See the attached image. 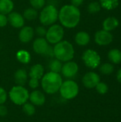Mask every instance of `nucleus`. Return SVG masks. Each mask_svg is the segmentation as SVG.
<instances>
[{
    "label": "nucleus",
    "instance_id": "f257e3e1",
    "mask_svg": "<svg viewBox=\"0 0 121 122\" xmlns=\"http://www.w3.org/2000/svg\"><path fill=\"white\" fill-rule=\"evenodd\" d=\"M58 19L61 24L66 28L76 27L81 19V13L78 7L71 5L63 6L58 12Z\"/></svg>",
    "mask_w": 121,
    "mask_h": 122
},
{
    "label": "nucleus",
    "instance_id": "f03ea898",
    "mask_svg": "<svg viewBox=\"0 0 121 122\" xmlns=\"http://www.w3.org/2000/svg\"><path fill=\"white\" fill-rule=\"evenodd\" d=\"M62 83V78L58 73L50 71L42 76V88L46 93L49 94H53L58 92Z\"/></svg>",
    "mask_w": 121,
    "mask_h": 122
},
{
    "label": "nucleus",
    "instance_id": "7ed1b4c3",
    "mask_svg": "<svg viewBox=\"0 0 121 122\" xmlns=\"http://www.w3.org/2000/svg\"><path fill=\"white\" fill-rule=\"evenodd\" d=\"M53 49V56L61 61H69L74 56L73 45L67 41H61L56 44Z\"/></svg>",
    "mask_w": 121,
    "mask_h": 122
},
{
    "label": "nucleus",
    "instance_id": "20e7f679",
    "mask_svg": "<svg viewBox=\"0 0 121 122\" xmlns=\"http://www.w3.org/2000/svg\"><path fill=\"white\" fill-rule=\"evenodd\" d=\"M9 98L11 102L16 105H23L26 103L29 98V94L26 89L22 86H14L11 88L9 93Z\"/></svg>",
    "mask_w": 121,
    "mask_h": 122
},
{
    "label": "nucleus",
    "instance_id": "39448f33",
    "mask_svg": "<svg viewBox=\"0 0 121 122\" xmlns=\"http://www.w3.org/2000/svg\"><path fill=\"white\" fill-rule=\"evenodd\" d=\"M58 18V11L53 5L45 6L41 11L39 19L42 24L48 26L55 23Z\"/></svg>",
    "mask_w": 121,
    "mask_h": 122
},
{
    "label": "nucleus",
    "instance_id": "423d86ee",
    "mask_svg": "<svg viewBox=\"0 0 121 122\" xmlns=\"http://www.w3.org/2000/svg\"><path fill=\"white\" fill-rule=\"evenodd\" d=\"M59 91L61 96L63 99H72L78 94L79 88L75 81L72 80H68L62 83Z\"/></svg>",
    "mask_w": 121,
    "mask_h": 122
},
{
    "label": "nucleus",
    "instance_id": "0eeeda50",
    "mask_svg": "<svg viewBox=\"0 0 121 122\" xmlns=\"http://www.w3.org/2000/svg\"><path fill=\"white\" fill-rule=\"evenodd\" d=\"M63 35L64 30L63 27L58 24H53L46 31V41L51 44H57L63 39Z\"/></svg>",
    "mask_w": 121,
    "mask_h": 122
},
{
    "label": "nucleus",
    "instance_id": "6e6552de",
    "mask_svg": "<svg viewBox=\"0 0 121 122\" xmlns=\"http://www.w3.org/2000/svg\"><path fill=\"white\" fill-rule=\"evenodd\" d=\"M82 59L86 66L96 69L101 63V57L99 54L93 49H87L85 51L82 56Z\"/></svg>",
    "mask_w": 121,
    "mask_h": 122
},
{
    "label": "nucleus",
    "instance_id": "1a4fd4ad",
    "mask_svg": "<svg viewBox=\"0 0 121 122\" xmlns=\"http://www.w3.org/2000/svg\"><path fill=\"white\" fill-rule=\"evenodd\" d=\"M78 71V64L74 61H66L61 68V72L66 78H73L74 77Z\"/></svg>",
    "mask_w": 121,
    "mask_h": 122
},
{
    "label": "nucleus",
    "instance_id": "9d476101",
    "mask_svg": "<svg viewBox=\"0 0 121 122\" xmlns=\"http://www.w3.org/2000/svg\"><path fill=\"white\" fill-rule=\"evenodd\" d=\"M113 41L112 34L106 30H100L95 34V41L100 46L110 44Z\"/></svg>",
    "mask_w": 121,
    "mask_h": 122
},
{
    "label": "nucleus",
    "instance_id": "9b49d317",
    "mask_svg": "<svg viewBox=\"0 0 121 122\" xmlns=\"http://www.w3.org/2000/svg\"><path fill=\"white\" fill-rule=\"evenodd\" d=\"M82 82L85 87L88 89H93L100 82V76L95 72H88L84 75Z\"/></svg>",
    "mask_w": 121,
    "mask_h": 122
},
{
    "label": "nucleus",
    "instance_id": "f8f14e48",
    "mask_svg": "<svg viewBox=\"0 0 121 122\" xmlns=\"http://www.w3.org/2000/svg\"><path fill=\"white\" fill-rule=\"evenodd\" d=\"M49 48L50 46L48 45V41L44 38H39L36 39L33 44V49L34 51L39 54L46 56Z\"/></svg>",
    "mask_w": 121,
    "mask_h": 122
},
{
    "label": "nucleus",
    "instance_id": "ddd939ff",
    "mask_svg": "<svg viewBox=\"0 0 121 122\" xmlns=\"http://www.w3.org/2000/svg\"><path fill=\"white\" fill-rule=\"evenodd\" d=\"M8 21L14 28H21L24 24V18L17 12H11L9 14Z\"/></svg>",
    "mask_w": 121,
    "mask_h": 122
},
{
    "label": "nucleus",
    "instance_id": "4468645a",
    "mask_svg": "<svg viewBox=\"0 0 121 122\" xmlns=\"http://www.w3.org/2000/svg\"><path fill=\"white\" fill-rule=\"evenodd\" d=\"M34 31L31 26H24L19 32V39L23 43L29 42L34 37Z\"/></svg>",
    "mask_w": 121,
    "mask_h": 122
},
{
    "label": "nucleus",
    "instance_id": "2eb2a0df",
    "mask_svg": "<svg viewBox=\"0 0 121 122\" xmlns=\"http://www.w3.org/2000/svg\"><path fill=\"white\" fill-rule=\"evenodd\" d=\"M32 104L34 106H42L46 102V97L44 94L40 91L36 90L31 93L29 98Z\"/></svg>",
    "mask_w": 121,
    "mask_h": 122
},
{
    "label": "nucleus",
    "instance_id": "dca6fc26",
    "mask_svg": "<svg viewBox=\"0 0 121 122\" xmlns=\"http://www.w3.org/2000/svg\"><path fill=\"white\" fill-rule=\"evenodd\" d=\"M119 25L118 20L113 16H110L106 19L103 23V30H106L107 31H110L112 30H114L118 27Z\"/></svg>",
    "mask_w": 121,
    "mask_h": 122
},
{
    "label": "nucleus",
    "instance_id": "f3484780",
    "mask_svg": "<svg viewBox=\"0 0 121 122\" xmlns=\"http://www.w3.org/2000/svg\"><path fill=\"white\" fill-rule=\"evenodd\" d=\"M14 80L18 86H24L27 81V73L25 69H18L14 74Z\"/></svg>",
    "mask_w": 121,
    "mask_h": 122
},
{
    "label": "nucleus",
    "instance_id": "a211bd4d",
    "mask_svg": "<svg viewBox=\"0 0 121 122\" xmlns=\"http://www.w3.org/2000/svg\"><path fill=\"white\" fill-rule=\"evenodd\" d=\"M44 69L43 66L39 64H37L34 65L31 68L29 71V76L31 78L40 79L41 78H42L44 75Z\"/></svg>",
    "mask_w": 121,
    "mask_h": 122
},
{
    "label": "nucleus",
    "instance_id": "6ab92c4d",
    "mask_svg": "<svg viewBox=\"0 0 121 122\" xmlns=\"http://www.w3.org/2000/svg\"><path fill=\"white\" fill-rule=\"evenodd\" d=\"M75 41L79 46H86L90 41V36L87 32L80 31L76 34L75 36Z\"/></svg>",
    "mask_w": 121,
    "mask_h": 122
},
{
    "label": "nucleus",
    "instance_id": "aec40b11",
    "mask_svg": "<svg viewBox=\"0 0 121 122\" xmlns=\"http://www.w3.org/2000/svg\"><path fill=\"white\" fill-rule=\"evenodd\" d=\"M14 3L11 0H0V14H8L12 11Z\"/></svg>",
    "mask_w": 121,
    "mask_h": 122
},
{
    "label": "nucleus",
    "instance_id": "412c9836",
    "mask_svg": "<svg viewBox=\"0 0 121 122\" xmlns=\"http://www.w3.org/2000/svg\"><path fill=\"white\" fill-rule=\"evenodd\" d=\"M109 60L114 64H119L121 62V51L119 49H111L108 54Z\"/></svg>",
    "mask_w": 121,
    "mask_h": 122
},
{
    "label": "nucleus",
    "instance_id": "4be33fe9",
    "mask_svg": "<svg viewBox=\"0 0 121 122\" xmlns=\"http://www.w3.org/2000/svg\"><path fill=\"white\" fill-rule=\"evenodd\" d=\"M119 4L118 0H101V6L108 10L116 9Z\"/></svg>",
    "mask_w": 121,
    "mask_h": 122
},
{
    "label": "nucleus",
    "instance_id": "5701e85b",
    "mask_svg": "<svg viewBox=\"0 0 121 122\" xmlns=\"http://www.w3.org/2000/svg\"><path fill=\"white\" fill-rule=\"evenodd\" d=\"M16 58L20 62L23 64H27L30 61L31 56H30V54L27 51L20 50L16 54Z\"/></svg>",
    "mask_w": 121,
    "mask_h": 122
},
{
    "label": "nucleus",
    "instance_id": "b1692460",
    "mask_svg": "<svg viewBox=\"0 0 121 122\" xmlns=\"http://www.w3.org/2000/svg\"><path fill=\"white\" fill-rule=\"evenodd\" d=\"M62 66L63 65L61 64V61L57 59H52L49 63V69H50L51 71L55 72V73L61 72Z\"/></svg>",
    "mask_w": 121,
    "mask_h": 122
},
{
    "label": "nucleus",
    "instance_id": "393cba45",
    "mask_svg": "<svg viewBox=\"0 0 121 122\" xmlns=\"http://www.w3.org/2000/svg\"><path fill=\"white\" fill-rule=\"evenodd\" d=\"M38 16L37 11L34 8H28L24 12V17L27 20H34Z\"/></svg>",
    "mask_w": 121,
    "mask_h": 122
},
{
    "label": "nucleus",
    "instance_id": "a878e982",
    "mask_svg": "<svg viewBox=\"0 0 121 122\" xmlns=\"http://www.w3.org/2000/svg\"><path fill=\"white\" fill-rule=\"evenodd\" d=\"M114 71V67L111 64L106 63L101 66L100 67V71L105 75H109L112 74Z\"/></svg>",
    "mask_w": 121,
    "mask_h": 122
},
{
    "label": "nucleus",
    "instance_id": "bb28decb",
    "mask_svg": "<svg viewBox=\"0 0 121 122\" xmlns=\"http://www.w3.org/2000/svg\"><path fill=\"white\" fill-rule=\"evenodd\" d=\"M23 111L26 115L32 116L35 114L36 109L34 104L29 103H25L24 104H23Z\"/></svg>",
    "mask_w": 121,
    "mask_h": 122
},
{
    "label": "nucleus",
    "instance_id": "cd10ccee",
    "mask_svg": "<svg viewBox=\"0 0 121 122\" xmlns=\"http://www.w3.org/2000/svg\"><path fill=\"white\" fill-rule=\"evenodd\" d=\"M101 10V4L98 2L93 1L88 4V11L91 14H95Z\"/></svg>",
    "mask_w": 121,
    "mask_h": 122
},
{
    "label": "nucleus",
    "instance_id": "c85d7f7f",
    "mask_svg": "<svg viewBox=\"0 0 121 122\" xmlns=\"http://www.w3.org/2000/svg\"><path fill=\"white\" fill-rule=\"evenodd\" d=\"M96 91L98 93H99L100 94H106L108 91V86L106 84H105L104 82H99L96 86Z\"/></svg>",
    "mask_w": 121,
    "mask_h": 122
},
{
    "label": "nucleus",
    "instance_id": "c756f323",
    "mask_svg": "<svg viewBox=\"0 0 121 122\" xmlns=\"http://www.w3.org/2000/svg\"><path fill=\"white\" fill-rule=\"evenodd\" d=\"M31 5L35 9H39L44 6L45 0H29Z\"/></svg>",
    "mask_w": 121,
    "mask_h": 122
},
{
    "label": "nucleus",
    "instance_id": "7c9ffc66",
    "mask_svg": "<svg viewBox=\"0 0 121 122\" xmlns=\"http://www.w3.org/2000/svg\"><path fill=\"white\" fill-rule=\"evenodd\" d=\"M6 99H7V93L4 90V89L0 86V104H4Z\"/></svg>",
    "mask_w": 121,
    "mask_h": 122
},
{
    "label": "nucleus",
    "instance_id": "2f4dec72",
    "mask_svg": "<svg viewBox=\"0 0 121 122\" xmlns=\"http://www.w3.org/2000/svg\"><path fill=\"white\" fill-rule=\"evenodd\" d=\"M29 85L31 89H36L39 86V79H34V78H31V79L29 80Z\"/></svg>",
    "mask_w": 121,
    "mask_h": 122
},
{
    "label": "nucleus",
    "instance_id": "473e14b6",
    "mask_svg": "<svg viewBox=\"0 0 121 122\" xmlns=\"http://www.w3.org/2000/svg\"><path fill=\"white\" fill-rule=\"evenodd\" d=\"M8 18L5 14H0V27H4L7 24Z\"/></svg>",
    "mask_w": 121,
    "mask_h": 122
},
{
    "label": "nucleus",
    "instance_id": "72a5a7b5",
    "mask_svg": "<svg viewBox=\"0 0 121 122\" xmlns=\"http://www.w3.org/2000/svg\"><path fill=\"white\" fill-rule=\"evenodd\" d=\"M46 29L44 26H38L36 28V33L39 36H46Z\"/></svg>",
    "mask_w": 121,
    "mask_h": 122
},
{
    "label": "nucleus",
    "instance_id": "f704fd0d",
    "mask_svg": "<svg viewBox=\"0 0 121 122\" xmlns=\"http://www.w3.org/2000/svg\"><path fill=\"white\" fill-rule=\"evenodd\" d=\"M7 113H8L7 108L3 104H0V116L4 117L7 114Z\"/></svg>",
    "mask_w": 121,
    "mask_h": 122
},
{
    "label": "nucleus",
    "instance_id": "c9c22d12",
    "mask_svg": "<svg viewBox=\"0 0 121 122\" xmlns=\"http://www.w3.org/2000/svg\"><path fill=\"white\" fill-rule=\"evenodd\" d=\"M83 0H71V4L73 6H75L76 7L79 6L81 4H82Z\"/></svg>",
    "mask_w": 121,
    "mask_h": 122
},
{
    "label": "nucleus",
    "instance_id": "e433bc0d",
    "mask_svg": "<svg viewBox=\"0 0 121 122\" xmlns=\"http://www.w3.org/2000/svg\"><path fill=\"white\" fill-rule=\"evenodd\" d=\"M117 79L121 84V69H120L117 73Z\"/></svg>",
    "mask_w": 121,
    "mask_h": 122
},
{
    "label": "nucleus",
    "instance_id": "4c0bfd02",
    "mask_svg": "<svg viewBox=\"0 0 121 122\" xmlns=\"http://www.w3.org/2000/svg\"></svg>",
    "mask_w": 121,
    "mask_h": 122
}]
</instances>
